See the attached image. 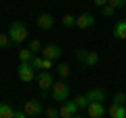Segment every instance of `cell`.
I'll use <instances>...</instances> for the list:
<instances>
[{"label": "cell", "instance_id": "obj_9", "mask_svg": "<svg viewBox=\"0 0 126 118\" xmlns=\"http://www.w3.org/2000/svg\"><path fill=\"white\" fill-rule=\"evenodd\" d=\"M40 55H42V57H46V59H53V61H55V59H59V57L63 55V51H61V46H59V44H46L44 49H42Z\"/></svg>", "mask_w": 126, "mask_h": 118}, {"label": "cell", "instance_id": "obj_12", "mask_svg": "<svg viewBox=\"0 0 126 118\" xmlns=\"http://www.w3.org/2000/svg\"><path fill=\"white\" fill-rule=\"evenodd\" d=\"M107 114L109 118H126V108L122 103H111L107 108Z\"/></svg>", "mask_w": 126, "mask_h": 118}, {"label": "cell", "instance_id": "obj_17", "mask_svg": "<svg viewBox=\"0 0 126 118\" xmlns=\"http://www.w3.org/2000/svg\"><path fill=\"white\" fill-rule=\"evenodd\" d=\"M61 23H63V27H74L76 25V17L69 15V13H65V15H61Z\"/></svg>", "mask_w": 126, "mask_h": 118}, {"label": "cell", "instance_id": "obj_26", "mask_svg": "<svg viewBox=\"0 0 126 118\" xmlns=\"http://www.w3.org/2000/svg\"><path fill=\"white\" fill-rule=\"evenodd\" d=\"M109 4L113 9H122V6H126V0H109Z\"/></svg>", "mask_w": 126, "mask_h": 118}, {"label": "cell", "instance_id": "obj_14", "mask_svg": "<svg viewBox=\"0 0 126 118\" xmlns=\"http://www.w3.org/2000/svg\"><path fill=\"white\" fill-rule=\"evenodd\" d=\"M86 97H88V101H105V93L101 91L99 86H93V89H88Z\"/></svg>", "mask_w": 126, "mask_h": 118}, {"label": "cell", "instance_id": "obj_1", "mask_svg": "<svg viewBox=\"0 0 126 118\" xmlns=\"http://www.w3.org/2000/svg\"><path fill=\"white\" fill-rule=\"evenodd\" d=\"M6 34L11 36V42H13V44L21 46V42L27 40V25H25L23 21H13Z\"/></svg>", "mask_w": 126, "mask_h": 118}, {"label": "cell", "instance_id": "obj_10", "mask_svg": "<svg viewBox=\"0 0 126 118\" xmlns=\"http://www.w3.org/2000/svg\"><path fill=\"white\" fill-rule=\"evenodd\" d=\"M93 25H94V17L90 13H82L76 17V27H80V30H88Z\"/></svg>", "mask_w": 126, "mask_h": 118}, {"label": "cell", "instance_id": "obj_2", "mask_svg": "<svg viewBox=\"0 0 126 118\" xmlns=\"http://www.w3.org/2000/svg\"><path fill=\"white\" fill-rule=\"evenodd\" d=\"M50 97H53V101H59V103H65L69 99V84L65 82V78L55 80L53 89H50Z\"/></svg>", "mask_w": 126, "mask_h": 118}, {"label": "cell", "instance_id": "obj_4", "mask_svg": "<svg viewBox=\"0 0 126 118\" xmlns=\"http://www.w3.org/2000/svg\"><path fill=\"white\" fill-rule=\"evenodd\" d=\"M76 57L80 59L84 65H88V68H93V65L99 63V53L97 51H86V49H78L76 51Z\"/></svg>", "mask_w": 126, "mask_h": 118}, {"label": "cell", "instance_id": "obj_19", "mask_svg": "<svg viewBox=\"0 0 126 118\" xmlns=\"http://www.w3.org/2000/svg\"><path fill=\"white\" fill-rule=\"evenodd\" d=\"M74 101H76V105H78V108H88V97H86V93H84V95H78V97H74Z\"/></svg>", "mask_w": 126, "mask_h": 118}, {"label": "cell", "instance_id": "obj_22", "mask_svg": "<svg viewBox=\"0 0 126 118\" xmlns=\"http://www.w3.org/2000/svg\"><path fill=\"white\" fill-rule=\"evenodd\" d=\"M30 49L38 55V53H42V49H44V46H42V42H40V40H32V42H30Z\"/></svg>", "mask_w": 126, "mask_h": 118}, {"label": "cell", "instance_id": "obj_18", "mask_svg": "<svg viewBox=\"0 0 126 118\" xmlns=\"http://www.w3.org/2000/svg\"><path fill=\"white\" fill-rule=\"evenodd\" d=\"M57 74H59L61 78H67L69 74H72V70H69L67 63H59V65H57Z\"/></svg>", "mask_w": 126, "mask_h": 118}, {"label": "cell", "instance_id": "obj_20", "mask_svg": "<svg viewBox=\"0 0 126 118\" xmlns=\"http://www.w3.org/2000/svg\"><path fill=\"white\" fill-rule=\"evenodd\" d=\"M42 61H44V57H42V55H34V59H32L30 63L34 65V70H40V72H42Z\"/></svg>", "mask_w": 126, "mask_h": 118}, {"label": "cell", "instance_id": "obj_15", "mask_svg": "<svg viewBox=\"0 0 126 118\" xmlns=\"http://www.w3.org/2000/svg\"><path fill=\"white\" fill-rule=\"evenodd\" d=\"M13 114H15V110L11 103H6V101L0 103V118H13Z\"/></svg>", "mask_w": 126, "mask_h": 118}, {"label": "cell", "instance_id": "obj_23", "mask_svg": "<svg viewBox=\"0 0 126 118\" xmlns=\"http://www.w3.org/2000/svg\"><path fill=\"white\" fill-rule=\"evenodd\" d=\"M9 44H13L11 42V36L9 34H0V49H6Z\"/></svg>", "mask_w": 126, "mask_h": 118}, {"label": "cell", "instance_id": "obj_27", "mask_svg": "<svg viewBox=\"0 0 126 118\" xmlns=\"http://www.w3.org/2000/svg\"><path fill=\"white\" fill-rule=\"evenodd\" d=\"M13 118H30V116H27V114L23 112V110H15V114H13Z\"/></svg>", "mask_w": 126, "mask_h": 118}, {"label": "cell", "instance_id": "obj_16", "mask_svg": "<svg viewBox=\"0 0 126 118\" xmlns=\"http://www.w3.org/2000/svg\"><path fill=\"white\" fill-rule=\"evenodd\" d=\"M34 51L30 49V46H27V49H19V61H25V63H30L32 59H34Z\"/></svg>", "mask_w": 126, "mask_h": 118}, {"label": "cell", "instance_id": "obj_6", "mask_svg": "<svg viewBox=\"0 0 126 118\" xmlns=\"http://www.w3.org/2000/svg\"><path fill=\"white\" fill-rule=\"evenodd\" d=\"M23 112L27 114V116H40V114H44V108H42V103L38 99H27L25 103H23Z\"/></svg>", "mask_w": 126, "mask_h": 118}, {"label": "cell", "instance_id": "obj_5", "mask_svg": "<svg viewBox=\"0 0 126 118\" xmlns=\"http://www.w3.org/2000/svg\"><path fill=\"white\" fill-rule=\"evenodd\" d=\"M17 76L21 78L23 82H34V80H36V70H34V65H32V63H25V61H19Z\"/></svg>", "mask_w": 126, "mask_h": 118}, {"label": "cell", "instance_id": "obj_24", "mask_svg": "<svg viewBox=\"0 0 126 118\" xmlns=\"http://www.w3.org/2000/svg\"><path fill=\"white\" fill-rule=\"evenodd\" d=\"M113 103H122V105H124V103H126V93L118 91L116 95H113Z\"/></svg>", "mask_w": 126, "mask_h": 118}, {"label": "cell", "instance_id": "obj_7", "mask_svg": "<svg viewBox=\"0 0 126 118\" xmlns=\"http://www.w3.org/2000/svg\"><path fill=\"white\" fill-rule=\"evenodd\" d=\"M78 105H76V101L74 99H67L65 103H61V108H59V116L61 118H74L78 114Z\"/></svg>", "mask_w": 126, "mask_h": 118}, {"label": "cell", "instance_id": "obj_25", "mask_svg": "<svg viewBox=\"0 0 126 118\" xmlns=\"http://www.w3.org/2000/svg\"><path fill=\"white\" fill-rule=\"evenodd\" d=\"M101 11H103V17H111V15L116 13V9H113L111 4H105V6H103Z\"/></svg>", "mask_w": 126, "mask_h": 118}, {"label": "cell", "instance_id": "obj_8", "mask_svg": "<svg viewBox=\"0 0 126 118\" xmlns=\"http://www.w3.org/2000/svg\"><path fill=\"white\" fill-rule=\"evenodd\" d=\"M88 118H103L105 116V103L103 101H88Z\"/></svg>", "mask_w": 126, "mask_h": 118}, {"label": "cell", "instance_id": "obj_29", "mask_svg": "<svg viewBox=\"0 0 126 118\" xmlns=\"http://www.w3.org/2000/svg\"><path fill=\"white\" fill-rule=\"evenodd\" d=\"M74 118H84V116H78V114H76V116H74Z\"/></svg>", "mask_w": 126, "mask_h": 118}, {"label": "cell", "instance_id": "obj_3", "mask_svg": "<svg viewBox=\"0 0 126 118\" xmlns=\"http://www.w3.org/2000/svg\"><path fill=\"white\" fill-rule=\"evenodd\" d=\"M36 82H38V89L42 91V95H46V93H48L50 89H53V84H55V78H53V74H50L48 70H42V72H38Z\"/></svg>", "mask_w": 126, "mask_h": 118}, {"label": "cell", "instance_id": "obj_28", "mask_svg": "<svg viewBox=\"0 0 126 118\" xmlns=\"http://www.w3.org/2000/svg\"><path fill=\"white\" fill-rule=\"evenodd\" d=\"M94 2V6H99V9H103L105 4H109V0H93Z\"/></svg>", "mask_w": 126, "mask_h": 118}, {"label": "cell", "instance_id": "obj_13", "mask_svg": "<svg viewBox=\"0 0 126 118\" xmlns=\"http://www.w3.org/2000/svg\"><path fill=\"white\" fill-rule=\"evenodd\" d=\"M113 38H118V40H126V19L116 21V25H113Z\"/></svg>", "mask_w": 126, "mask_h": 118}, {"label": "cell", "instance_id": "obj_21", "mask_svg": "<svg viewBox=\"0 0 126 118\" xmlns=\"http://www.w3.org/2000/svg\"><path fill=\"white\" fill-rule=\"evenodd\" d=\"M44 116H46V118H61L57 108H44Z\"/></svg>", "mask_w": 126, "mask_h": 118}, {"label": "cell", "instance_id": "obj_11", "mask_svg": "<svg viewBox=\"0 0 126 118\" xmlns=\"http://www.w3.org/2000/svg\"><path fill=\"white\" fill-rule=\"evenodd\" d=\"M36 23H38L40 30H50V27L55 25V17H53L50 13H42V15H38Z\"/></svg>", "mask_w": 126, "mask_h": 118}]
</instances>
